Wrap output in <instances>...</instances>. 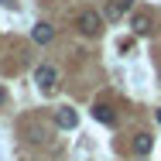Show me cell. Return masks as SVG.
I'll use <instances>...</instances> for the list:
<instances>
[{
    "instance_id": "6da1fadb",
    "label": "cell",
    "mask_w": 161,
    "mask_h": 161,
    "mask_svg": "<svg viewBox=\"0 0 161 161\" xmlns=\"http://www.w3.org/2000/svg\"><path fill=\"white\" fill-rule=\"evenodd\" d=\"M34 82H38V89H41L45 96H52V93L58 89V69L48 65V62L38 65V69H34Z\"/></svg>"
},
{
    "instance_id": "7a4b0ae2",
    "label": "cell",
    "mask_w": 161,
    "mask_h": 161,
    "mask_svg": "<svg viewBox=\"0 0 161 161\" xmlns=\"http://www.w3.org/2000/svg\"><path fill=\"white\" fill-rule=\"evenodd\" d=\"M75 28L86 34V38H96V34L103 31V14H96V10H82V14L75 17Z\"/></svg>"
},
{
    "instance_id": "3957f363",
    "label": "cell",
    "mask_w": 161,
    "mask_h": 161,
    "mask_svg": "<svg viewBox=\"0 0 161 161\" xmlns=\"http://www.w3.org/2000/svg\"><path fill=\"white\" fill-rule=\"evenodd\" d=\"M75 124H79V113L72 106H58L55 110V127L58 130H75Z\"/></svg>"
},
{
    "instance_id": "277c9868",
    "label": "cell",
    "mask_w": 161,
    "mask_h": 161,
    "mask_svg": "<svg viewBox=\"0 0 161 161\" xmlns=\"http://www.w3.org/2000/svg\"><path fill=\"white\" fill-rule=\"evenodd\" d=\"M52 38H55V28H52L48 21H38L31 28V41L34 45H52Z\"/></svg>"
},
{
    "instance_id": "5b68a950",
    "label": "cell",
    "mask_w": 161,
    "mask_h": 161,
    "mask_svg": "<svg viewBox=\"0 0 161 161\" xmlns=\"http://www.w3.org/2000/svg\"><path fill=\"white\" fill-rule=\"evenodd\" d=\"M130 147H134V154H137V158H144V154H151L154 137H151V134H137V137L130 141Z\"/></svg>"
},
{
    "instance_id": "8992f818",
    "label": "cell",
    "mask_w": 161,
    "mask_h": 161,
    "mask_svg": "<svg viewBox=\"0 0 161 161\" xmlns=\"http://www.w3.org/2000/svg\"><path fill=\"white\" fill-rule=\"evenodd\" d=\"M151 28H154V24H151V14L141 10V14L130 17V31H134V34H151Z\"/></svg>"
},
{
    "instance_id": "52a82bcc",
    "label": "cell",
    "mask_w": 161,
    "mask_h": 161,
    "mask_svg": "<svg viewBox=\"0 0 161 161\" xmlns=\"http://www.w3.org/2000/svg\"><path fill=\"white\" fill-rule=\"evenodd\" d=\"M93 120L110 127V124L117 120V113H113V106H106V103H96V106H93Z\"/></svg>"
},
{
    "instance_id": "ba28073f",
    "label": "cell",
    "mask_w": 161,
    "mask_h": 161,
    "mask_svg": "<svg viewBox=\"0 0 161 161\" xmlns=\"http://www.w3.org/2000/svg\"><path fill=\"white\" fill-rule=\"evenodd\" d=\"M130 3H134V0H113V3L106 7V17H120L124 10H130Z\"/></svg>"
},
{
    "instance_id": "9c48e42d",
    "label": "cell",
    "mask_w": 161,
    "mask_h": 161,
    "mask_svg": "<svg viewBox=\"0 0 161 161\" xmlns=\"http://www.w3.org/2000/svg\"><path fill=\"white\" fill-rule=\"evenodd\" d=\"M154 120H158V127H161V106H158V110H154Z\"/></svg>"
},
{
    "instance_id": "30bf717a",
    "label": "cell",
    "mask_w": 161,
    "mask_h": 161,
    "mask_svg": "<svg viewBox=\"0 0 161 161\" xmlns=\"http://www.w3.org/2000/svg\"><path fill=\"white\" fill-rule=\"evenodd\" d=\"M0 103H3V89H0Z\"/></svg>"
}]
</instances>
